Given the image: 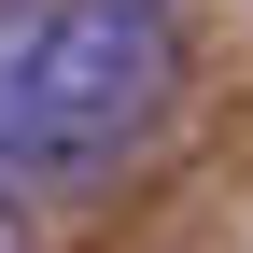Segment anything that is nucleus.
Returning <instances> with one entry per match:
<instances>
[{
	"label": "nucleus",
	"mask_w": 253,
	"mask_h": 253,
	"mask_svg": "<svg viewBox=\"0 0 253 253\" xmlns=\"http://www.w3.org/2000/svg\"><path fill=\"white\" fill-rule=\"evenodd\" d=\"M0 253H28V211H14V197H0Z\"/></svg>",
	"instance_id": "f03ea898"
},
{
	"label": "nucleus",
	"mask_w": 253,
	"mask_h": 253,
	"mask_svg": "<svg viewBox=\"0 0 253 253\" xmlns=\"http://www.w3.org/2000/svg\"><path fill=\"white\" fill-rule=\"evenodd\" d=\"M183 99V0H0V169L84 183Z\"/></svg>",
	"instance_id": "f257e3e1"
}]
</instances>
